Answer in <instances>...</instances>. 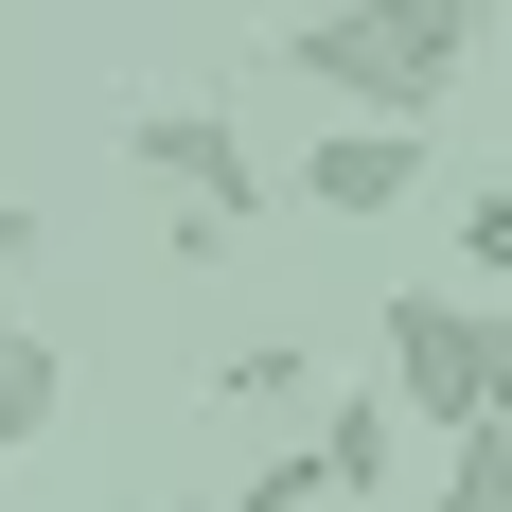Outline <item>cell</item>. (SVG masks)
<instances>
[{
	"label": "cell",
	"mask_w": 512,
	"mask_h": 512,
	"mask_svg": "<svg viewBox=\"0 0 512 512\" xmlns=\"http://www.w3.org/2000/svg\"><path fill=\"white\" fill-rule=\"evenodd\" d=\"M283 71H301L336 124H407L477 71V0H336V18H283Z\"/></svg>",
	"instance_id": "obj_1"
},
{
	"label": "cell",
	"mask_w": 512,
	"mask_h": 512,
	"mask_svg": "<svg viewBox=\"0 0 512 512\" xmlns=\"http://www.w3.org/2000/svg\"><path fill=\"white\" fill-rule=\"evenodd\" d=\"M371 389L407 407V442H477L495 424V301L477 283H389L371 301Z\"/></svg>",
	"instance_id": "obj_2"
},
{
	"label": "cell",
	"mask_w": 512,
	"mask_h": 512,
	"mask_svg": "<svg viewBox=\"0 0 512 512\" xmlns=\"http://www.w3.org/2000/svg\"><path fill=\"white\" fill-rule=\"evenodd\" d=\"M124 159L159 177L177 248H212V230H248V212H265V159L230 142V106H124Z\"/></svg>",
	"instance_id": "obj_3"
},
{
	"label": "cell",
	"mask_w": 512,
	"mask_h": 512,
	"mask_svg": "<svg viewBox=\"0 0 512 512\" xmlns=\"http://www.w3.org/2000/svg\"><path fill=\"white\" fill-rule=\"evenodd\" d=\"M283 195H301V212H407L424 195V142H407V124H318V142L283 159Z\"/></svg>",
	"instance_id": "obj_4"
},
{
	"label": "cell",
	"mask_w": 512,
	"mask_h": 512,
	"mask_svg": "<svg viewBox=\"0 0 512 512\" xmlns=\"http://www.w3.org/2000/svg\"><path fill=\"white\" fill-rule=\"evenodd\" d=\"M53 424H71V336L0 301V460H36Z\"/></svg>",
	"instance_id": "obj_5"
},
{
	"label": "cell",
	"mask_w": 512,
	"mask_h": 512,
	"mask_svg": "<svg viewBox=\"0 0 512 512\" xmlns=\"http://www.w3.org/2000/svg\"><path fill=\"white\" fill-rule=\"evenodd\" d=\"M424 512H512V424H477V442H442V495Z\"/></svg>",
	"instance_id": "obj_6"
},
{
	"label": "cell",
	"mask_w": 512,
	"mask_h": 512,
	"mask_svg": "<svg viewBox=\"0 0 512 512\" xmlns=\"http://www.w3.org/2000/svg\"><path fill=\"white\" fill-rule=\"evenodd\" d=\"M460 265L512 301V177H477V195H460Z\"/></svg>",
	"instance_id": "obj_7"
},
{
	"label": "cell",
	"mask_w": 512,
	"mask_h": 512,
	"mask_svg": "<svg viewBox=\"0 0 512 512\" xmlns=\"http://www.w3.org/2000/svg\"><path fill=\"white\" fill-rule=\"evenodd\" d=\"M283 389H301V354H283V336H248V354L212 371V407H283Z\"/></svg>",
	"instance_id": "obj_8"
},
{
	"label": "cell",
	"mask_w": 512,
	"mask_h": 512,
	"mask_svg": "<svg viewBox=\"0 0 512 512\" xmlns=\"http://www.w3.org/2000/svg\"><path fill=\"white\" fill-rule=\"evenodd\" d=\"M36 248H53V230H36V195H0V283H18Z\"/></svg>",
	"instance_id": "obj_9"
},
{
	"label": "cell",
	"mask_w": 512,
	"mask_h": 512,
	"mask_svg": "<svg viewBox=\"0 0 512 512\" xmlns=\"http://www.w3.org/2000/svg\"><path fill=\"white\" fill-rule=\"evenodd\" d=\"M495 424H512V301H495Z\"/></svg>",
	"instance_id": "obj_10"
},
{
	"label": "cell",
	"mask_w": 512,
	"mask_h": 512,
	"mask_svg": "<svg viewBox=\"0 0 512 512\" xmlns=\"http://www.w3.org/2000/svg\"><path fill=\"white\" fill-rule=\"evenodd\" d=\"M142 512H195V495H142Z\"/></svg>",
	"instance_id": "obj_11"
}]
</instances>
